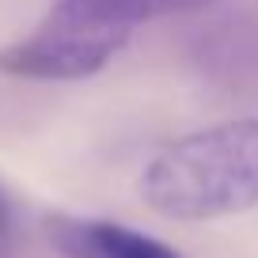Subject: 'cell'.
Here are the masks:
<instances>
[{"label": "cell", "mask_w": 258, "mask_h": 258, "mask_svg": "<svg viewBox=\"0 0 258 258\" xmlns=\"http://www.w3.org/2000/svg\"><path fill=\"white\" fill-rule=\"evenodd\" d=\"M141 202L178 224L258 209V118L190 129L141 171Z\"/></svg>", "instance_id": "1"}, {"label": "cell", "mask_w": 258, "mask_h": 258, "mask_svg": "<svg viewBox=\"0 0 258 258\" xmlns=\"http://www.w3.org/2000/svg\"><path fill=\"white\" fill-rule=\"evenodd\" d=\"M129 38L133 31L95 0H53L31 34L0 49V73L42 84L88 80L103 73Z\"/></svg>", "instance_id": "2"}, {"label": "cell", "mask_w": 258, "mask_h": 258, "mask_svg": "<svg viewBox=\"0 0 258 258\" xmlns=\"http://www.w3.org/2000/svg\"><path fill=\"white\" fill-rule=\"evenodd\" d=\"M46 235L64 258H186L160 235L103 217L57 213L46 220Z\"/></svg>", "instance_id": "3"}, {"label": "cell", "mask_w": 258, "mask_h": 258, "mask_svg": "<svg viewBox=\"0 0 258 258\" xmlns=\"http://www.w3.org/2000/svg\"><path fill=\"white\" fill-rule=\"evenodd\" d=\"M95 4L103 12H110L118 23H125L129 31H137L141 23H152V19L202 12V8H209L213 0H95Z\"/></svg>", "instance_id": "4"}, {"label": "cell", "mask_w": 258, "mask_h": 258, "mask_svg": "<svg viewBox=\"0 0 258 258\" xmlns=\"http://www.w3.org/2000/svg\"><path fill=\"white\" fill-rule=\"evenodd\" d=\"M12 224V202H8V194H4V186H0V235L8 232Z\"/></svg>", "instance_id": "5"}]
</instances>
